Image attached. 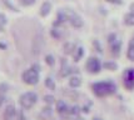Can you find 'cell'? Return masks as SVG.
<instances>
[{"label": "cell", "instance_id": "6da1fadb", "mask_svg": "<svg viewBox=\"0 0 134 120\" xmlns=\"http://www.w3.org/2000/svg\"><path fill=\"white\" fill-rule=\"evenodd\" d=\"M92 92L97 98H107V96H111L117 93V85L110 81V80H107V81H97L92 84Z\"/></svg>", "mask_w": 134, "mask_h": 120}, {"label": "cell", "instance_id": "7a4b0ae2", "mask_svg": "<svg viewBox=\"0 0 134 120\" xmlns=\"http://www.w3.org/2000/svg\"><path fill=\"white\" fill-rule=\"evenodd\" d=\"M38 100H39L38 94L34 92H26L19 96V104L24 110H30L31 108H34Z\"/></svg>", "mask_w": 134, "mask_h": 120}, {"label": "cell", "instance_id": "3957f363", "mask_svg": "<svg viewBox=\"0 0 134 120\" xmlns=\"http://www.w3.org/2000/svg\"><path fill=\"white\" fill-rule=\"evenodd\" d=\"M21 80L26 85H30V86L36 85L39 83V73L33 68L26 69V70H24L23 74H21Z\"/></svg>", "mask_w": 134, "mask_h": 120}, {"label": "cell", "instance_id": "277c9868", "mask_svg": "<svg viewBox=\"0 0 134 120\" xmlns=\"http://www.w3.org/2000/svg\"><path fill=\"white\" fill-rule=\"evenodd\" d=\"M64 12H65V15H66V21H68L71 26L79 29L84 25L83 19L79 16L75 12H73V10H70V9H64Z\"/></svg>", "mask_w": 134, "mask_h": 120}, {"label": "cell", "instance_id": "5b68a950", "mask_svg": "<svg viewBox=\"0 0 134 120\" xmlns=\"http://www.w3.org/2000/svg\"><path fill=\"white\" fill-rule=\"evenodd\" d=\"M102 68H103L102 61L95 56H90L87 60V63H85V69H87L88 73H90V74H98V73H100Z\"/></svg>", "mask_w": 134, "mask_h": 120}, {"label": "cell", "instance_id": "8992f818", "mask_svg": "<svg viewBox=\"0 0 134 120\" xmlns=\"http://www.w3.org/2000/svg\"><path fill=\"white\" fill-rule=\"evenodd\" d=\"M123 85L124 88L129 90V92H133L134 90V69H127L123 74Z\"/></svg>", "mask_w": 134, "mask_h": 120}, {"label": "cell", "instance_id": "52a82bcc", "mask_svg": "<svg viewBox=\"0 0 134 120\" xmlns=\"http://www.w3.org/2000/svg\"><path fill=\"white\" fill-rule=\"evenodd\" d=\"M18 116V111L16 108L14 104H8L4 109V113H3V119L4 120H15Z\"/></svg>", "mask_w": 134, "mask_h": 120}, {"label": "cell", "instance_id": "ba28073f", "mask_svg": "<svg viewBox=\"0 0 134 120\" xmlns=\"http://www.w3.org/2000/svg\"><path fill=\"white\" fill-rule=\"evenodd\" d=\"M68 110H69V104L66 101H64V100H57L55 101V111L59 115L68 114Z\"/></svg>", "mask_w": 134, "mask_h": 120}, {"label": "cell", "instance_id": "9c48e42d", "mask_svg": "<svg viewBox=\"0 0 134 120\" xmlns=\"http://www.w3.org/2000/svg\"><path fill=\"white\" fill-rule=\"evenodd\" d=\"M82 78L78 76V75H70L69 76V86L73 88V89H76V88H80L82 86Z\"/></svg>", "mask_w": 134, "mask_h": 120}, {"label": "cell", "instance_id": "30bf717a", "mask_svg": "<svg viewBox=\"0 0 134 120\" xmlns=\"http://www.w3.org/2000/svg\"><path fill=\"white\" fill-rule=\"evenodd\" d=\"M52 4L49 3V1H44L43 4H41L40 6V12H39V14H40V16L45 18L48 16L49 14H50V12H52Z\"/></svg>", "mask_w": 134, "mask_h": 120}, {"label": "cell", "instance_id": "8fae6325", "mask_svg": "<svg viewBox=\"0 0 134 120\" xmlns=\"http://www.w3.org/2000/svg\"><path fill=\"white\" fill-rule=\"evenodd\" d=\"M53 114H54V110H53L52 105H45V106L40 110L41 118H43V119H45V120L50 119V118L53 116Z\"/></svg>", "mask_w": 134, "mask_h": 120}, {"label": "cell", "instance_id": "7c38bea8", "mask_svg": "<svg viewBox=\"0 0 134 120\" xmlns=\"http://www.w3.org/2000/svg\"><path fill=\"white\" fill-rule=\"evenodd\" d=\"M68 114H69L70 116H73V118H75V116H78V115H80L82 114V106H79V105H76V104H74V105H69Z\"/></svg>", "mask_w": 134, "mask_h": 120}, {"label": "cell", "instance_id": "4fadbf2b", "mask_svg": "<svg viewBox=\"0 0 134 120\" xmlns=\"http://www.w3.org/2000/svg\"><path fill=\"white\" fill-rule=\"evenodd\" d=\"M75 49H76V45L74 43H70V41L65 43L64 46H63V50H64L65 55H73V53L75 52Z\"/></svg>", "mask_w": 134, "mask_h": 120}, {"label": "cell", "instance_id": "5bb4252c", "mask_svg": "<svg viewBox=\"0 0 134 120\" xmlns=\"http://www.w3.org/2000/svg\"><path fill=\"white\" fill-rule=\"evenodd\" d=\"M110 49H111V54L114 56H118L120 54V49H122V41L120 40L114 41L113 44H110Z\"/></svg>", "mask_w": 134, "mask_h": 120}, {"label": "cell", "instance_id": "9a60e30c", "mask_svg": "<svg viewBox=\"0 0 134 120\" xmlns=\"http://www.w3.org/2000/svg\"><path fill=\"white\" fill-rule=\"evenodd\" d=\"M127 56L130 61H134V36L130 39L128 45V50H127Z\"/></svg>", "mask_w": 134, "mask_h": 120}, {"label": "cell", "instance_id": "2e32d148", "mask_svg": "<svg viewBox=\"0 0 134 120\" xmlns=\"http://www.w3.org/2000/svg\"><path fill=\"white\" fill-rule=\"evenodd\" d=\"M83 56H84V49H83L82 46L76 48V49H75V52L73 53V59H74V61H75V63H78V61H80Z\"/></svg>", "mask_w": 134, "mask_h": 120}, {"label": "cell", "instance_id": "e0dca14e", "mask_svg": "<svg viewBox=\"0 0 134 120\" xmlns=\"http://www.w3.org/2000/svg\"><path fill=\"white\" fill-rule=\"evenodd\" d=\"M44 85H45V88H47L48 90H50V92H54V90H55V88H57L55 81H54L53 78H50V76L45 78V80H44Z\"/></svg>", "mask_w": 134, "mask_h": 120}, {"label": "cell", "instance_id": "ac0fdd59", "mask_svg": "<svg viewBox=\"0 0 134 120\" xmlns=\"http://www.w3.org/2000/svg\"><path fill=\"white\" fill-rule=\"evenodd\" d=\"M124 24L128 26H134V13H128L124 15Z\"/></svg>", "mask_w": 134, "mask_h": 120}, {"label": "cell", "instance_id": "d6986e66", "mask_svg": "<svg viewBox=\"0 0 134 120\" xmlns=\"http://www.w3.org/2000/svg\"><path fill=\"white\" fill-rule=\"evenodd\" d=\"M43 101L45 103V105H54L55 104V101H57V99H55V96L54 95H52V94H47V95H44L43 96Z\"/></svg>", "mask_w": 134, "mask_h": 120}, {"label": "cell", "instance_id": "ffe728a7", "mask_svg": "<svg viewBox=\"0 0 134 120\" xmlns=\"http://www.w3.org/2000/svg\"><path fill=\"white\" fill-rule=\"evenodd\" d=\"M103 68L107 69V70H110V71H115L118 69V64L115 61H105L103 64Z\"/></svg>", "mask_w": 134, "mask_h": 120}, {"label": "cell", "instance_id": "44dd1931", "mask_svg": "<svg viewBox=\"0 0 134 120\" xmlns=\"http://www.w3.org/2000/svg\"><path fill=\"white\" fill-rule=\"evenodd\" d=\"M50 34H52L53 38H55V39H60L62 38V30L58 28H53L52 31H50Z\"/></svg>", "mask_w": 134, "mask_h": 120}, {"label": "cell", "instance_id": "7402d4cb", "mask_svg": "<svg viewBox=\"0 0 134 120\" xmlns=\"http://www.w3.org/2000/svg\"><path fill=\"white\" fill-rule=\"evenodd\" d=\"M45 63H47L49 66H54V65H55V59H54V56H53L52 54L45 55Z\"/></svg>", "mask_w": 134, "mask_h": 120}, {"label": "cell", "instance_id": "603a6c76", "mask_svg": "<svg viewBox=\"0 0 134 120\" xmlns=\"http://www.w3.org/2000/svg\"><path fill=\"white\" fill-rule=\"evenodd\" d=\"M8 92H9V85L6 83H1L0 84V94L1 95H5Z\"/></svg>", "mask_w": 134, "mask_h": 120}, {"label": "cell", "instance_id": "cb8c5ba5", "mask_svg": "<svg viewBox=\"0 0 134 120\" xmlns=\"http://www.w3.org/2000/svg\"><path fill=\"white\" fill-rule=\"evenodd\" d=\"M93 45H94V48L97 49V52H98V53H100V54L103 53V49H102V45H100V44H99V41H98V40H94V41H93Z\"/></svg>", "mask_w": 134, "mask_h": 120}, {"label": "cell", "instance_id": "d4e9b609", "mask_svg": "<svg viewBox=\"0 0 134 120\" xmlns=\"http://www.w3.org/2000/svg\"><path fill=\"white\" fill-rule=\"evenodd\" d=\"M36 0H20V4L24 6H30V5H33Z\"/></svg>", "mask_w": 134, "mask_h": 120}, {"label": "cell", "instance_id": "484cf974", "mask_svg": "<svg viewBox=\"0 0 134 120\" xmlns=\"http://www.w3.org/2000/svg\"><path fill=\"white\" fill-rule=\"evenodd\" d=\"M117 40H118V38L114 33H113V34H109V36H108V43H109V44H113V43L117 41Z\"/></svg>", "mask_w": 134, "mask_h": 120}, {"label": "cell", "instance_id": "4316f807", "mask_svg": "<svg viewBox=\"0 0 134 120\" xmlns=\"http://www.w3.org/2000/svg\"><path fill=\"white\" fill-rule=\"evenodd\" d=\"M90 105H92V104H90ZM90 105L88 104V105L82 106V113L83 114H89V113H90Z\"/></svg>", "mask_w": 134, "mask_h": 120}, {"label": "cell", "instance_id": "83f0119b", "mask_svg": "<svg viewBox=\"0 0 134 120\" xmlns=\"http://www.w3.org/2000/svg\"><path fill=\"white\" fill-rule=\"evenodd\" d=\"M6 23H8V21H6V16L4 14H0V25L3 26V25H5Z\"/></svg>", "mask_w": 134, "mask_h": 120}, {"label": "cell", "instance_id": "f1b7e54d", "mask_svg": "<svg viewBox=\"0 0 134 120\" xmlns=\"http://www.w3.org/2000/svg\"><path fill=\"white\" fill-rule=\"evenodd\" d=\"M108 3H111V4H117V5H122L123 1L122 0H107Z\"/></svg>", "mask_w": 134, "mask_h": 120}, {"label": "cell", "instance_id": "f546056e", "mask_svg": "<svg viewBox=\"0 0 134 120\" xmlns=\"http://www.w3.org/2000/svg\"><path fill=\"white\" fill-rule=\"evenodd\" d=\"M5 100H6L5 95H1V94H0V108L3 106V104L5 103Z\"/></svg>", "mask_w": 134, "mask_h": 120}, {"label": "cell", "instance_id": "4dcf8cb0", "mask_svg": "<svg viewBox=\"0 0 134 120\" xmlns=\"http://www.w3.org/2000/svg\"><path fill=\"white\" fill-rule=\"evenodd\" d=\"M18 119H19V120H25V116H24L23 110H20V113L18 114Z\"/></svg>", "mask_w": 134, "mask_h": 120}, {"label": "cell", "instance_id": "1f68e13d", "mask_svg": "<svg viewBox=\"0 0 134 120\" xmlns=\"http://www.w3.org/2000/svg\"><path fill=\"white\" fill-rule=\"evenodd\" d=\"M31 68H33V69H35V70H36V71H38V73H40V66H39V65H38V64H34V65H33V66H31Z\"/></svg>", "mask_w": 134, "mask_h": 120}, {"label": "cell", "instance_id": "d6a6232c", "mask_svg": "<svg viewBox=\"0 0 134 120\" xmlns=\"http://www.w3.org/2000/svg\"><path fill=\"white\" fill-rule=\"evenodd\" d=\"M74 120H85V118H83L82 115H78V116L74 118Z\"/></svg>", "mask_w": 134, "mask_h": 120}, {"label": "cell", "instance_id": "836d02e7", "mask_svg": "<svg viewBox=\"0 0 134 120\" xmlns=\"http://www.w3.org/2000/svg\"><path fill=\"white\" fill-rule=\"evenodd\" d=\"M6 48V45L5 44H3V43H0V49H5Z\"/></svg>", "mask_w": 134, "mask_h": 120}, {"label": "cell", "instance_id": "e575fe53", "mask_svg": "<svg viewBox=\"0 0 134 120\" xmlns=\"http://www.w3.org/2000/svg\"><path fill=\"white\" fill-rule=\"evenodd\" d=\"M130 12H132V13H134V3H133V4H132V5H130Z\"/></svg>", "mask_w": 134, "mask_h": 120}, {"label": "cell", "instance_id": "d590c367", "mask_svg": "<svg viewBox=\"0 0 134 120\" xmlns=\"http://www.w3.org/2000/svg\"><path fill=\"white\" fill-rule=\"evenodd\" d=\"M93 120H102V119H100V118H94Z\"/></svg>", "mask_w": 134, "mask_h": 120}, {"label": "cell", "instance_id": "8d00e7d4", "mask_svg": "<svg viewBox=\"0 0 134 120\" xmlns=\"http://www.w3.org/2000/svg\"><path fill=\"white\" fill-rule=\"evenodd\" d=\"M1 31H3V26L0 25V33H1Z\"/></svg>", "mask_w": 134, "mask_h": 120}, {"label": "cell", "instance_id": "74e56055", "mask_svg": "<svg viewBox=\"0 0 134 120\" xmlns=\"http://www.w3.org/2000/svg\"><path fill=\"white\" fill-rule=\"evenodd\" d=\"M52 120H57V119H52Z\"/></svg>", "mask_w": 134, "mask_h": 120}]
</instances>
